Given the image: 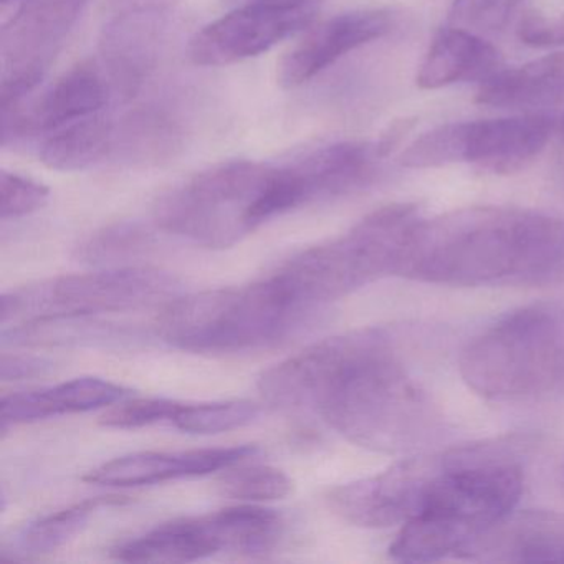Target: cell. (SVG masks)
<instances>
[{"label":"cell","mask_w":564,"mask_h":564,"mask_svg":"<svg viewBox=\"0 0 564 564\" xmlns=\"http://www.w3.org/2000/svg\"><path fill=\"white\" fill-rule=\"evenodd\" d=\"M257 386L269 404L316 412L346 441L369 451H412L441 424L382 328L315 343L263 371Z\"/></svg>","instance_id":"obj_1"},{"label":"cell","mask_w":564,"mask_h":564,"mask_svg":"<svg viewBox=\"0 0 564 564\" xmlns=\"http://www.w3.org/2000/svg\"><path fill=\"white\" fill-rule=\"evenodd\" d=\"M398 276L448 286H546L564 279V220L514 207L422 219Z\"/></svg>","instance_id":"obj_2"},{"label":"cell","mask_w":564,"mask_h":564,"mask_svg":"<svg viewBox=\"0 0 564 564\" xmlns=\"http://www.w3.org/2000/svg\"><path fill=\"white\" fill-rule=\"evenodd\" d=\"M514 445L485 442L438 454L421 508L402 524L389 556L404 563L457 556L513 513L523 491Z\"/></svg>","instance_id":"obj_3"},{"label":"cell","mask_w":564,"mask_h":564,"mask_svg":"<svg viewBox=\"0 0 564 564\" xmlns=\"http://www.w3.org/2000/svg\"><path fill=\"white\" fill-rule=\"evenodd\" d=\"M316 315L272 275L246 286L176 296L164 306L158 326L174 348L227 355L280 345L310 328Z\"/></svg>","instance_id":"obj_4"},{"label":"cell","mask_w":564,"mask_h":564,"mask_svg":"<svg viewBox=\"0 0 564 564\" xmlns=\"http://www.w3.org/2000/svg\"><path fill=\"white\" fill-rule=\"evenodd\" d=\"M422 219L415 204L381 207L346 236L303 250L273 276L296 302L319 312L381 276L395 275Z\"/></svg>","instance_id":"obj_5"},{"label":"cell","mask_w":564,"mask_h":564,"mask_svg":"<svg viewBox=\"0 0 564 564\" xmlns=\"http://www.w3.org/2000/svg\"><path fill=\"white\" fill-rule=\"evenodd\" d=\"M462 378L495 401L536 398L564 388V326L550 310L531 306L503 316L460 355Z\"/></svg>","instance_id":"obj_6"},{"label":"cell","mask_w":564,"mask_h":564,"mask_svg":"<svg viewBox=\"0 0 564 564\" xmlns=\"http://www.w3.org/2000/svg\"><path fill=\"white\" fill-rule=\"evenodd\" d=\"M272 167L239 160L196 174L158 200L156 226L206 249H230L262 227L259 207Z\"/></svg>","instance_id":"obj_7"},{"label":"cell","mask_w":564,"mask_h":564,"mask_svg":"<svg viewBox=\"0 0 564 564\" xmlns=\"http://www.w3.org/2000/svg\"><path fill=\"white\" fill-rule=\"evenodd\" d=\"M173 273L154 267H118L57 276L2 296V326L55 318H90L170 303L180 293Z\"/></svg>","instance_id":"obj_8"},{"label":"cell","mask_w":564,"mask_h":564,"mask_svg":"<svg viewBox=\"0 0 564 564\" xmlns=\"http://www.w3.org/2000/svg\"><path fill=\"white\" fill-rule=\"evenodd\" d=\"M282 528L275 510L242 505L160 524L115 547L113 556L127 563H189L220 551L256 556L275 546Z\"/></svg>","instance_id":"obj_9"},{"label":"cell","mask_w":564,"mask_h":564,"mask_svg":"<svg viewBox=\"0 0 564 564\" xmlns=\"http://www.w3.org/2000/svg\"><path fill=\"white\" fill-rule=\"evenodd\" d=\"M87 4L88 0H24L19 6L0 34L2 111L18 108L39 87Z\"/></svg>","instance_id":"obj_10"},{"label":"cell","mask_w":564,"mask_h":564,"mask_svg":"<svg viewBox=\"0 0 564 564\" xmlns=\"http://www.w3.org/2000/svg\"><path fill=\"white\" fill-rule=\"evenodd\" d=\"M316 14V0H253L252 4L236 9L197 32L191 41L189 58L199 67H226L259 57L310 28Z\"/></svg>","instance_id":"obj_11"},{"label":"cell","mask_w":564,"mask_h":564,"mask_svg":"<svg viewBox=\"0 0 564 564\" xmlns=\"http://www.w3.org/2000/svg\"><path fill=\"white\" fill-rule=\"evenodd\" d=\"M438 454L409 458L388 470L333 488L329 507L348 523L362 528H389L415 517Z\"/></svg>","instance_id":"obj_12"},{"label":"cell","mask_w":564,"mask_h":564,"mask_svg":"<svg viewBox=\"0 0 564 564\" xmlns=\"http://www.w3.org/2000/svg\"><path fill=\"white\" fill-rule=\"evenodd\" d=\"M113 97L110 82L94 62H82L62 75L37 100L2 113V143L45 137L84 118L101 113Z\"/></svg>","instance_id":"obj_13"},{"label":"cell","mask_w":564,"mask_h":564,"mask_svg":"<svg viewBox=\"0 0 564 564\" xmlns=\"http://www.w3.org/2000/svg\"><path fill=\"white\" fill-rule=\"evenodd\" d=\"M166 34V8L123 9L105 28L100 67L117 97L130 100L150 80L160 64Z\"/></svg>","instance_id":"obj_14"},{"label":"cell","mask_w":564,"mask_h":564,"mask_svg":"<svg viewBox=\"0 0 564 564\" xmlns=\"http://www.w3.org/2000/svg\"><path fill=\"white\" fill-rule=\"evenodd\" d=\"M376 144L336 143L310 151L282 171L296 209L365 189L378 174Z\"/></svg>","instance_id":"obj_15"},{"label":"cell","mask_w":564,"mask_h":564,"mask_svg":"<svg viewBox=\"0 0 564 564\" xmlns=\"http://www.w3.org/2000/svg\"><path fill=\"white\" fill-rule=\"evenodd\" d=\"M392 25L391 12L381 9L348 12L322 22L280 62V85L283 88L302 87L349 52L388 35Z\"/></svg>","instance_id":"obj_16"},{"label":"cell","mask_w":564,"mask_h":564,"mask_svg":"<svg viewBox=\"0 0 564 564\" xmlns=\"http://www.w3.org/2000/svg\"><path fill=\"white\" fill-rule=\"evenodd\" d=\"M257 454L259 448L256 445L184 452H138L105 462L88 471L84 480L101 487H147L224 471Z\"/></svg>","instance_id":"obj_17"},{"label":"cell","mask_w":564,"mask_h":564,"mask_svg":"<svg viewBox=\"0 0 564 564\" xmlns=\"http://www.w3.org/2000/svg\"><path fill=\"white\" fill-rule=\"evenodd\" d=\"M556 130L546 113L465 123V160L487 173L508 176L530 166Z\"/></svg>","instance_id":"obj_18"},{"label":"cell","mask_w":564,"mask_h":564,"mask_svg":"<svg viewBox=\"0 0 564 564\" xmlns=\"http://www.w3.org/2000/svg\"><path fill=\"white\" fill-rule=\"evenodd\" d=\"M462 554L498 563H564V517L547 511L510 513Z\"/></svg>","instance_id":"obj_19"},{"label":"cell","mask_w":564,"mask_h":564,"mask_svg":"<svg viewBox=\"0 0 564 564\" xmlns=\"http://www.w3.org/2000/svg\"><path fill=\"white\" fill-rule=\"evenodd\" d=\"M128 394L130 391L123 386L100 378H78L37 391L14 392L0 402L2 429L95 411L117 404Z\"/></svg>","instance_id":"obj_20"},{"label":"cell","mask_w":564,"mask_h":564,"mask_svg":"<svg viewBox=\"0 0 564 564\" xmlns=\"http://www.w3.org/2000/svg\"><path fill=\"white\" fill-rule=\"evenodd\" d=\"M497 48L474 32L448 28L438 32L419 67L422 90H437L460 82L484 84L500 70Z\"/></svg>","instance_id":"obj_21"},{"label":"cell","mask_w":564,"mask_h":564,"mask_svg":"<svg viewBox=\"0 0 564 564\" xmlns=\"http://www.w3.org/2000/svg\"><path fill=\"white\" fill-rule=\"evenodd\" d=\"M475 104L508 110H547L564 105V52L523 67L498 70L480 84Z\"/></svg>","instance_id":"obj_22"},{"label":"cell","mask_w":564,"mask_h":564,"mask_svg":"<svg viewBox=\"0 0 564 564\" xmlns=\"http://www.w3.org/2000/svg\"><path fill=\"white\" fill-rule=\"evenodd\" d=\"M184 138L183 123L167 108H134L115 121L110 161L127 166H160L181 153Z\"/></svg>","instance_id":"obj_23"},{"label":"cell","mask_w":564,"mask_h":564,"mask_svg":"<svg viewBox=\"0 0 564 564\" xmlns=\"http://www.w3.org/2000/svg\"><path fill=\"white\" fill-rule=\"evenodd\" d=\"M113 134L115 120L97 113L42 137L37 156L51 170L64 173L88 170L110 161Z\"/></svg>","instance_id":"obj_24"},{"label":"cell","mask_w":564,"mask_h":564,"mask_svg":"<svg viewBox=\"0 0 564 564\" xmlns=\"http://www.w3.org/2000/svg\"><path fill=\"white\" fill-rule=\"evenodd\" d=\"M110 501L111 498H94L31 521L6 541L2 557L24 561L55 553L87 528L97 508Z\"/></svg>","instance_id":"obj_25"},{"label":"cell","mask_w":564,"mask_h":564,"mask_svg":"<svg viewBox=\"0 0 564 564\" xmlns=\"http://www.w3.org/2000/svg\"><path fill=\"white\" fill-rule=\"evenodd\" d=\"M156 239L150 227L141 223H117L105 226L77 247V259L88 265H117L153 250Z\"/></svg>","instance_id":"obj_26"},{"label":"cell","mask_w":564,"mask_h":564,"mask_svg":"<svg viewBox=\"0 0 564 564\" xmlns=\"http://www.w3.org/2000/svg\"><path fill=\"white\" fill-rule=\"evenodd\" d=\"M259 415V405L250 401L203 402L181 404L171 424L186 434L210 435L246 427Z\"/></svg>","instance_id":"obj_27"},{"label":"cell","mask_w":564,"mask_h":564,"mask_svg":"<svg viewBox=\"0 0 564 564\" xmlns=\"http://www.w3.org/2000/svg\"><path fill=\"white\" fill-rule=\"evenodd\" d=\"M220 495L240 501H273L289 497L293 484L289 475L269 465H232L217 478Z\"/></svg>","instance_id":"obj_28"},{"label":"cell","mask_w":564,"mask_h":564,"mask_svg":"<svg viewBox=\"0 0 564 564\" xmlns=\"http://www.w3.org/2000/svg\"><path fill=\"white\" fill-rule=\"evenodd\" d=\"M465 123H451L422 134L404 153L401 164L409 170H429L464 163Z\"/></svg>","instance_id":"obj_29"},{"label":"cell","mask_w":564,"mask_h":564,"mask_svg":"<svg viewBox=\"0 0 564 564\" xmlns=\"http://www.w3.org/2000/svg\"><path fill=\"white\" fill-rule=\"evenodd\" d=\"M523 0H454L448 22L474 34L503 31Z\"/></svg>","instance_id":"obj_30"},{"label":"cell","mask_w":564,"mask_h":564,"mask_svg":"<svg viewBox=\"0 0 564 564\" xmlns=\"http://www.w3.org/2000/svg\"><path fill=\"white\" fill-rule=\"evenodd\" d=\"M181 404L183 402L171 401V399H133V401L121 402L120 405L108 411L101 417V425L134 431V429L148 427V425L161 424V422L171 424L174 415L180 411Z\"/></svg>","instance_id":"obj_31"},{"label":"cell","mask_w":564,"mask_h":564,"mask_svg":"<svg viewBox=\"0 0 564 564\" xmlns=\"http://www.w3.org/2000/svg\"><path fill=\"white\" fill-rule=\"evenodd\" d=\"M0 196H2V206H0L2 220L21 219L42 209L48 203L51 191L37 181L2 171Z\"/></svg>","instance_id":"obj_32"},{"label":"cell","mask_w":564,"mask_h":564,"mask_svg":"<svg viewBox=\"0 0 564 564\" xmlns=\"http://www.w3.org/2000/svg\"><path fill=\"white\" fill-rule=\"evenodd\" d=\"M521 44L534 48L564 47V14L546 18L540 12H527L517 29Z\"/></svg>","instance_id":"obj_33"},{"label":"cell","mask_w":564,"mask_h":564,"mask_svg":"<svg viewBox=\"0 0 564 564\" xmlns=\"http://www.w3.org/2000/svg\"><path fill=\"white\" fill-rule=\"evenodd\" d=\"M2 379L21 381V379L39 378L54 368V362L39 356L2 355Z\"/></svg>","instance_id":"obj_34"},{"label":"cell","mask_w":564,"mask_h":564,"mask_svg":"<svg viewBox=\"0 0 564 564\" xmlns=\"http://www.w3.org/2000/svg\"><path fill=\"white\" fill-rule=\"evenodd\" d=\"M415 127H417V118L415 117L398 118V120L392 121V123L386 128L382 137L379 138L378 143H376L378 156L381 158V160L391 156V154L404 143L405 138L411 134V131L414 130Z\"/></svg>","instance_id":"obj_35"},{"label":"cell","mask_w":564,"mask_h":564,"mask_svg":"<svg viewBox=\"0 0 564 564\" xmlns=\"http://www.w3.org/2000/svg\"><path fill=\"white\" fill-rule=\"evenodd\" d=\"M171 0H117V4L123 9L134 8H166Z\"/></svg>","instance_id":"obj_36"},{"label":"cell","mask_w":564,"mask_h":564,"mask_svg":"<svg viewBox=\"0 0 564 564\" xmlns=\"http://www.w3.org/2000/svg\"><path fill=\"white\" fill-rule=\"evenodd\" d=\"M556 130L560 131L561 137L564 138V115L556 121Z\"/></svg>","instance_id":"obj_37"},{"label":"cell","mask_w":564,"mask_h":564,"mask_svg":"<svg viewBox=\"0 0 564 564\" xmlns=\"http://www.w3.org/2000/svg\"><path fill=\"white\" fill-rule=\"evenodd\" d=\"M265 2H295V0H265Z\"/></svg>","instance_id":"obj_38"},{"label":"cell","mask_w":564,"mask_h":564,"mask_svg":"<svg viewBox=\"0 0 564 564\" xmlns=\"http://www.w3.org/2000/svg\"><path fill=\"white\" fill-rule=\"evenodd\" d=\"M9 2H12V0H2V4H9Z\"/></svg>","instance_id":"obj_39"}]
</instances>
